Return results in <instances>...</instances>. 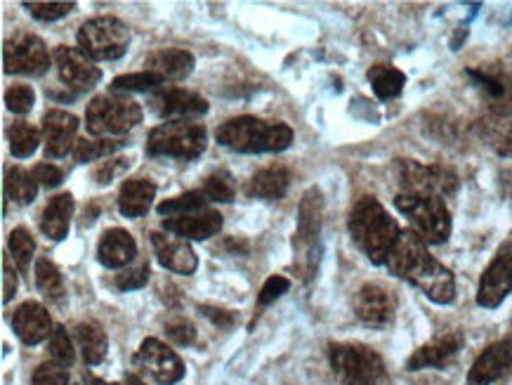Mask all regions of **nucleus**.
Instances as JSON below:
<instances>
[{
	"mask_svg": "<svg viewBox=\"0 0 512 385\" xmlns=\"http://www.w3.org/2000/svg\"><path fill=\"white\" fill-rule=\"evenodd\" d=\"M387 270L416 286L437 305H451L456 298V279L451 270L428 253V244L413 230L399 234L387 256Z\"/></svg>",
	"mask_w": 512,
	"mask_h": 385,
	"instance_id": "obj_1",
	"label": "nucleus"
},
{
	"mask_svg": "<svg viewBox=\"0 0 512 385\" xmlns=\"http://www.w3.org/2000/svg\"><path fill=\"white\" fill-rule=\"evenodd\" d=\"M350 234L357 249L371 260L373 265L387 263L392 246L399 239V225L378 199L364 197L354 204L350 213Z\"/></svg>",
	"mask_w": 512,
	"mask_h": 385,
	"instance_id": "obj_2",
	"label": "nucleus"
},
{
	"mask_svg": "<svg viewBox=\"0 0 512 385\" xmlns=\"http://www.w3.org/2000/svg\"><path fill=\"white\" fill-rule=\"evenodd\" d=\"M218 142L222 147L241 154H274L291 147L293 130L286 123H267L255 116L229 119L218 128Z\"/></svg>",
	"mask_w": 512,
	"mask_h": 385,
	"instance_id": "obj_3",
	"label": "nucleus"
},
{
	"mask_svg": "<svg viewBox=\"0 0 512 385\" xmlns=\"http://www.w3.org/2000/svg\"><path fill=\"white\" fill-rule=\"evenodd\" d=\"M142 121V107L130 95L111 93L97 95L85 109V126L95 137L126 135Z\"/></svg>",
	"mask_w": 512,
	"mask_h": 385,
	"instance_id": "obj_4",
	"label": "nucleus"
},
{
	"mask_svg": "<svg viewBox=\"0 0 512 385\" xmlns=\"http://www.w3.org/2000/svg\"><path fill=\"white\" fill-rule=\"evenodd\" d=\"M208 135L201 123L180 119L156 126L147 137L149 156H170V159L194 161L206 152Z\"/></svg>",
	"mask_w": 512,
	"mask_h": 385,
	"instance_id": "obj_5",
	"label": "nucleus"
},
{
	"mask_svg": "<svg viewBox=\"0 0 512 385\" xmlns=\"http://www.w3.org/2000/svg\"><path fill=\"white\" fill-rule=\"evenodd\" d=\"M328 362L343 385H378L385 378L383 357L359 343H333Z\"/></svg>",
	"mask_w": 512,
	"mask_h": 385,
	"instance_id": "obj_6",
	"label": "nucleus"
},
{
	"mask_svg": "<svg viewBox=\"0 0 512 385\" xmlns=\"http://www.w3.org/2000/svg\"><path fill=\"white\" fill-rule=\"evenodd\" d=\"M397 211L409 218L413 232L425 244H444L451 234V213L444 199L439 197H416V194L399 192L395 199Z\"/></svg>",
	"mask_w": 512,
	"mask_h": 385,
	"instance_id": "obj_7",
	"label": "nucleus"
},
{
	"mask_svg": "<svg viewBox=\"0 0 512 385\" xmlns=\"http://www.w3.org/2000/svg\"><path fill=\"white\" fill-rule=\"evenodd\" d=\"M397 182L404 194L416 197H451L458 189V175L439 163H418L413 159H399L395 163Z\"/></svg>",
	"mask_w": 512,
	"mask_h": 385,
	"instance_id": "obj_8",
	"label": "nucleus"
},
{
	"mask_svg": "<svg viewBox=\"0 0 512 385\" xmlns=\"http://www.w3.org/2000/svg\"><path fill=\"white\" fill-rule=\"evenodd\" d=\"M78 48L90 60L111 62L126 55L130 45V29L116 17H95L88 19L78 29Z\"/></svg>",
	"mask_w": 512,
	"mask_h": 385,
	"instance_id": "obj_9",
	"label": "nucleus"
},
{
	"mask_svg": "<svg viewBox=\"0 0 512 385\" xmlns=\"http://www.w3.org/2000/svg\"><path fill=\"white\" fill-rule=\"evenodd\" d=\"M321 223H324V197L317 187H310L300 199L298 230L293 234L295 258L300 263H307V274H312L314 253H319Z\"/></svg>",
	"mask_w": 512,
	"mask_h": 385,
	"instance_id": "obj_10",
	"label": "nucleus"
},
{
	"mask_svg": "<svg viewBox=\"0 0 512 385\" xmlns=\"http://www.w3.org/2000/svg\"><path fill=\"white\" fill-rule=\"evenodd\" d=\"M3 64L8 74L43 76L50 67V55L41 38L19 31L5 41Z\"/></svg>",
	"mask_w": 512,
	"mask_h": 385,
	"instance_id": "obj_11",
	"label": "nucleus"
},
{
	"mask_svg": "<svg viewBox=\"0 0 512 385\" xmlns=\"http://www.w3.org/2000/svg\"><path fill=\"white\" fill-rule=\"evenodd\" d=\"M512 293V244H503L496 251L491 265L479 279L477 303L482 308L494 310Z\"/></svg>",
	"mask_w": 512,
	"mask_h": 385,
	"instance_id": "obj_12",
	"label": "nucleus"
},
{
	"mask_svg": "<svg viewBox=\"0 0 512 385\" xmlns=\"http://www.w3.org/2000/svg\"><path fill=\"white\" fill-rule=\"evenodd\" d=\"M135 364L147 371L159 385H175L185 378V362L177 357L175 350L163 345L156 338H147L135 355Z\"/></svg>",
	"mask_w": 512,
	"mask_h": 385,
	"instance_id": "obj_13",
	"label": "nucleus"
},
{
	"mask_svg": "<svg viewBox=\"0 0 512 385\" xmlns=\"http://www.w3.org/2000/svg\"><path fill=\"white\" fill-rule=\"evenodd\" d=\"M52 60H55L57 74L62 78V83L76 93L81 90H90L97 86L102 78V71L95 67V60H90L81 48H69V45H57L52 52Z\"/></svg>",
	"mask_w": 512,
	"mask_h": 385,
	"instance_id": "obj_14",
	"label": "nucleus"
},
{
	"mask_svg": "<svg viewBox=\"0 0 512 385\" xmlns=\"http://www.w3.org/2000/svg\"><path fill=\"white\" fill-rule=\"evenodd\" d=\"M397 312V300L390 291L383 289L380 284H364L354 296V315L359 317V322L366 326H383L392 324Z\"/></svg>",
	"mask_w": 512,
	"mask_h": 385,
	"instance_id": "obj_15",
	"label": "nucleus"
},
{
	"mask_svg": "<svg viewBox=\"0 0 512 385\" xmlns=\"http://www.w3.org/2000/svg\"><path fill=\"white\" fill-rule=\"evenodd\" d=\"M149 107L154 109V114L173 121L192 119L208 112V102L199 93L185 88H159L149 97Z\"/></svg>",
	"mask_w": 512,
	"mask_h": 385,
	"instance_id": "obj_16",
	"label": "nucleus"
},
{
	"mask_svg": "<svg viewBox=\"0 0 512 385\" xmlns=\"http://www.w3.org/2000/svg\"><path fill=\"white\" fill-rule=\"evenodd\" d=\"M43 142L48 159H62L74 147L78 133V119L74 114L62 112V109H50L43 116Z\"/></svg>",
	"mask_w": 512,
	"mask_h": 385,
	"instance_id": "obj_17",
	"label": "nucleus"
},
{
	"mask_svg": "<svg viewBox=\"0 0 512 385\" xmlns=\"http://www.w3.org/2000/svg\"><path fill=\"white\" fill-rule=\"evenodd\" d=\"M465 338L461 331H446V334L437 336L435 341L425 343L423 348H418L406 362V369L409 371H420V369H442L449 364L454 357L461 352Z\"/></svg>",
	"mask_w": 512,
	"mask_h": 385,
	"instance_id": "obj_18",
	"label": "nucleus"
},
{
	"mask_svg": "<svg viewBox=\"0 0 512 385\" xmlns=\"http://www.w3.org/2000/svg\"><path fill=\"white\" fill-rule=\"evenodd\" d=\"M512 367V336L489 345L477 357L468 374V385H491Z\"/></svg>",
	"mask_w": 512,
	"mask_h": 385,
	"instance_id": "obj_19",
	"label": "nucleus"
},
{
	"mask_svg": "<svg viewBox=\"0 0 512 385\" xmlns=\"http://www.w3.org/2000/svg\"><path fill=\"white\" fill-rule=\"evenodd\" d=\"M163 230L175 234L182 239H194V241H206L222 230V215L218 211H203L180 215V218H166L163 220Z\"/></svg>",
	"mask_w": 512,
	"mask_h": 385,
	"instance_id": "obj_20",
	"label": "nucleus"
},
{
	"mask_svg": "<svg viewBox=\"0 0 512 385\" xmlns=\"http://www.w3.org/2000/svg\"><path fill=\"white\" fill-rule=\"evenodd\" d=\"M12 329H15V334L22 338L26 345H38L48 336H52L55 326H52L50 312L45 310L41 303L29 300V303L19 305L15 315H12Z\"/></svg>",
	"mask_w": 512,
	"mask_h": 385,
	"instance_id": "obj_21",
	"label": "nucleus"
},
{
	"mask_svg": "<svg viewBox=\"0 0 512 385\" xmlns=\"http://www.w3.org/2000/svg\"><path fill=\"white\" fill-rule=\"evenodd\" d=\"M152 244L159 263L170 272L194 274L196 267H199V258H196L194 249L185 239H173L161 232H152Z\"/></svg>",
	"mask_w": 512,
	"mask_h": 385,
	"instance_id": "obj_22",
	"label": "nucleus"
},
{
	"mask_svg": "<svg viewBox=\"0 0 512 385\" xmlns=\"http://www.w3.org/2000/svg\"><path fill=\"white\" fill-rule=\"evenodd\" d=\"M137 256L135 239L130 237V232L121 230V227H114V230H107L102 234L100 246H97V258L104 267L109 270H121V267H128Z\"/></svg>",
	"mask_w": 512,
	"mask_h": 385,
	"instance_id": "obj_23",
	"label": "nucleus"
},
{
	"mask_svg": "<svg viewBox=\"0 0 512 385\" xmlns=\"http://www.w3.org/2000/svg\"><path fill=\"white\" fill-rule=\"evenodd\" d=\"M144 71H152V74H159L163 78H173V81H180V78H187L194 69V55L187 50L180 48H168V50H156L144 60Z\"/></svg>",
	"mask_w": 512,
	"mask_h": 385,
	"instance_id": "obj_24",
	"label": "nucleus"
},
{
	"mask_svg": "<svg viewBox=\"0 0 512 385\" xmlns=\"http://www.w3.org/2000/svg\"><path fill=\"white\" fill-rule=\"evenodd\" d=\"M156 197V185L147 178L137 180H126L121 185V192H118V211L126 218H140L152 208Z\"/></svg>",
	"mask_w": 512,
	"mask_h": 385,
	"instance_id": "obj_25",
	"label": "nucleus"
},
{
	"mask_svg": "<svg viewBox=\"0 0 512 385\" xmlns=\"http://www.w3.org/2000/svg\"><path fill=\"white\" fill-rule=\"evenodd\" d=\"M71 215H74V197L57 194L48 201L41 215V232L52 241H62L69 234Z\"/></svg>",
	"mask_w": 512,
	"mask_h": 385,
	"instance_id": "obj_26",
	"label": "nucleus"
},
{
	"mask_svg": "<svg viewBox=\"0 0 512 385\" xmlns=\"http://www.w3.org/2000/svg\"><path fill=\"white\" fill-rule=\"evenodd\" d=\"M288 185H291V173L286 168H265V171H258L248 182V194L258 199L277 201L288 192Z\"/></svg>",
	"mask_w": 512,
	"mask_h": 385,
	"instance_id": "obj_27",
	"label": "nucleus"
},
{
	"mask_svg": "<svg viewBox=\"0 0 512 385\" xmlns=\"http://www.w3.org/2000/svg\"><path fill=\"white\" fill-rule=\"evenodd\" d=\"M74 334H76L78 348H81V352H83V360L88 364H102L104 357H107L109 343H107V336H104V331L100 329V326L90 324V322H81V324H76Z\"/></svg>",
	"mask_w": 512,
	"mask_h": 385,
	"instance_id": "obj_28",
	"label": "nucleus"
},
{
	"mask_svg": "<svg viewBox=\"0 0 512 385\" xmlns=\"http://www.w3.org/2000/svg\"><path fill=\"white\" fill-rule=\"evenodd\" d=\"M369 81L378 100H395V97L402 95L406 86V76L399 69L390 67V64H376V67H371Z\"/></svg>",
	"mask_w": 512,
	"mask_h": 385,
	"instance_id": "obj_29",
	"label": "nucleus"
},
{
	"mask_svg": "<svg viewBox=\"0 0 512 385\" xmlns=\"http://www.w3.org/2000/svg\"><path fill=\"white\" fill-rule=\"evenodd\" d=\"M491 147L501 156L512 159V109H496L484 123Z\"/></svg>",
	"mask_w": 512,
	"mask_h": 385,
	"instance_id": "obj_30",
	"label": "nucleus"
},
{
	"mask_svg": "<svg viewBox=\"0 0 512 385\" xmlns=\"http://www.w3.org/2000/svg\"><path fill=\"white\" fill-rule=\"evenodd\" d=\"M38 194V182L24 168H10L5 175V197L17 201V204H31Z\"/></svg>",
	"mask_w": 512,
	"mask_h": 385,
	"instance_id": "obj_31",
	"label": "nucleus"
},
{
	"mask_svg": "<svg viewBox=\"0 0 512 385\" xmlns=\"http://www.w3.org/2000/svg\"><path fill=\"white\" fill-rule=\"evenodd\" d=\"M8 140H10V152L17 159H26L38 149V142H41V135L38 130L26 121H17L8 128Z\"/></svg>",
	"mask_w": 512,
	"mask_h": 385,
	"instance_id": "obj_32",
	"label": "nucleus"
},
{
	"mask_svg": "<svg viewBox=\"0 0 512 385\" xmlns=\"http://www.w3.org/2000/svg\"><path fill=\"white\" fill-rule=\"evenodd\" d=\"M206 201L208 199H206V194H203V189H196V192H185V194H180V197L166 199L163 204H159V215H163V218H180V215L203 211Z\"/></svg>",
	"mask_w": 512,
	"mask_h": 385,
	"instance_id": "obj_33",
	"label": "nucleus"
},
{
	"mask_svg": "<svg viewBox=\"0 0 512 385\" xmlns=\"http://www.w3.org/2000/svg\"><path fill=\"white\" fill-rule=\"evenodd\" d=\"M163 81L166 78L159 74H152V71H137V74H126V76H116L111 81V90L114 93H147V90H159L163 88Z\"/></svg>",
	"mask_w": 512,
	"mask_h": 385,
	"instance_id": "obj_34",
	"label": "nucleus"
},
{
	"mask_svg": "<svg viewBox=\"0 0 512 385\" xmlns=\"http://www.w3.org/2000/svg\"><path fill=\"white\" fill-rule=\"evenodd\" d=\"M36 286L45 298L62 300L64 298V279L59 274L57 265L50 260H38L36 263Z\"/></svg>",
	"mask_w": 512,
	"mask_h": 385,
	"instance_id": "obj_35",
	"label": "nucleus"
},
{
	"mask_svg": "<svg viewBox=\"0 0 512 385\" xmlns=\"http://www.w3.org/2000/svg\"><path fill=\"white\" fill-rule=\"evenodd\" d=\"M10 253H12V260H15L19 272H29V265H31V256H34L36 251V244L34 239H31V234L24 230V227H17V230L10 232Z\"/></svg>",
	"mask_w": 512,
	"mask_h": 385,
	"instance_id": "obj_36",
	"label": "nucleus"
},
{
	"mask_svg": "<svg viewBox=\"0 0 512 385\" xmlns=\"http://www.w3.org/2000/svg\"><path fill=\"white\" fill-rule=\"evenodd\" d=\"M203 194H206L208 201H220V204H229L236 194L234 178L227 171H218L208 175L206 182H203Z\"/></svg>",
	"mask_w": 512,
	"mask_h": 385,
	"instance_id": "obj_37",
	"label": "nucleus"
},
{
	"mask_svg": "<svg viewBox=\"0 0 512 385\" xmlns=\"http://www.w3.org/2000/svg\"><path fill=\"white\" fill-rule=\"evenodd\" d=\"M123 142L118 140H81L76 145V161L78 163H90V161H97V159H107L109 154H114L116 149H121Z\"/></svg>",
	"mask_w": 512,
	"mask_h": 385,
	"instance_id": "obj_38",
	"label": "nucleus"
},
{
	"mask_svg": "<svg viewBox=\"0 0 512 385\" xmlns=\"http://www.w3.org/2000/svg\"><path fill=\"white\" fill-rule=\"evenodd\" d=\"M48 352L52 362L62 364V367H71L74 364V345H71V338L64 326H55V331L50 336Z\"/></svg>",
	"mask_w": 512,
	"mask_h": 385,
	"instance_id": "obj_39",
	"label": "nucleus"
},
{
	"mask_svg": "<svg viewBox=\"0 0 512 385\" xmlns=\"http://www.w3.org/2000/svg\"><path fill=\"white\" fill-rule=\"evenodd\" d=\"M147 282H149V265H147V260H140V263L123 267V270L118 272L116 279H114V284H116L118 291L142 289V286L147 284Z\"/></svg>",
	"mask_w": 512,
	"mask_h": 385,
	"instance_id": "obj_40",
	"label": "nucleus"
},
{
	"mask_svg": "<svg viewBox=\"0 0 512 385\" xmlns=\"http://www.w3.org/2000/svg\"><path fill=\"white\" fill-rule=\"evenodd\" d=\"M29 15L38 22H57V19L71 15L76 10V3H22Z\"/></svg>",
	"mask_w": 512,
	"mask_h": 385,
	"instance_id": "obj_41",
	"label": "nucleus"
},
{
	"mask_svg": "<svg viewBox=\"0 0 512 385\" xmlns=\"http://www.w3.org/2000/svg\"><path fill=\"white\" fill-rule=\"evenodd\" d=\"M34 102H36V93L31 86H24V83H17V86H12L8 93H5V107L10 109L12 114H29L31 109H34Z\"/></svg>",
	"mask_w": 512,
	"mask_h": 385,
	"instance_id": "obj_42",
	"label": "nucleus"
},
{
	"mask_svg": "<svg viewBox=\"0 0 512 385\" xmlns=\"http://www.w3.org/2000/svg\"><path fill=\"white\" fill-rule=\"evenodd\" d=\"M34 385H69V371L57 362H45L36 369Z\"/></svg>",
	"mask_w": 512,
	"mask_h": 385,
	"instance_id": "obj_43",
	"label": "nucleus"
},
{
	"mask_svg": "<svg viewBox=\"0 0 512 385\" xmlns=\"http://www.w3.org/2000/svg\"><path fill=\"white\" fill-rule=\"evenodd\" d=\"M288 289H291V282H288L286 277H277V274H274V277H269L267 282L262 284L260 296H258V305H260V308H265V305L274 303V300L284 296Z\"/></svg>",
	"mask_w": 512,
	"mask_h": 385,
	"instance_id": "obj_44",
	"label": "nucleus"
},
{
	"mask_svg": "<svg viewBox=\"0 0 512 385\" xmlns=\"http://www.w3.org/2000/svg\"><path fill=\"white\" fill-rule=\"evenodd\" d=\"M166 334L170 341L177 345H192L196 341V329L182 317L170 319V322L166 324Z\"/></svg>",
	"mask_w": 512,
	"mask_h": 385,
	"instance_id": "obj_45",
	"label": "nucleus"
},
{
	"mask_svg": "<svg viewBox=\"0 0 512 385\" xmlns=\"http://www.w3.org/2000/svg\"><path fill=\"white\" fill-rule=\"evenodd\" d=\"M130 161L128 159H111V161H102L100 166L95 168L93 178L97 185H109V182H114L116 175H121L123 171H128Z\"/></svg>",
	"mask_w": 512,
	"mask_h": 385,
	"instance_id": "obj_46",
	"label": "nucleus"
},
{
	"mask_svg": "<svg viewBox=\"0 0 512 385\" xmlns=\"http://www.w3.org/2000/svg\"><path fill=\"white\" fill-rule=\"evenodd\" d=\"M34 178L38 185H45V187H59L64 180V173L59 171L57 166H52V163H38L36 171H34Z\"/></svg>",
	"mask_w": 512,
	"mask_h": 385,
	"instance_id": "obj_47",
	"label": "nucleus"
},
{
	"mask_svg": "<svg viewBox=\"0 0 512 385\" xmlns=\"http://www.w3.org/2000/svg\"><path fill=\"white\" fill-rule=\"evenodd\" d=\"M201 312H203V317L210 319V322H213L215 326H220V329H232V326H234L232 312L210 308V305H201Z\"/></svg>",
	"mask_w": 512,
	"mask_h": 385,
	"instance_id": "obj_48",
	"label": "nucleus"
},
{
	"mask_svg": "<svg viewBox=\"0 0 512 385\" xmlns=\"http://www.w3.org/2000/svg\"><path fill=\"white\" fill-rule=\"evenodd\" d=\"M15 291H17V277H15V272H10V263H8V258H5V270H3V303H10V300L15 298Z\"/></svg>",
	"mask_w": 512,
	"mask_h": 385,
	"instance_id": "obj_49",
	"label": "nucleus"
},
{
	"mask_svg": "<svg viewBox=\"0 0 512 385\" xmlns=\"http://www.w3.org/2000/svg\"><path fill=\"white\" fill-rule=\"evenodd\" d=\"M83 383L85 385H118V383H111V381H102V378H97L93 374H83Z\"/></svg>",
	"mask_w": 512,
	"mask_h": 385,
	"instance_id": "obj_50",
	"label": "nucleus"
},
{
	"mask_svg": "<svg viewBox=\"0 0 512 385\" xmlns=\"http://www.w3.org/2000/svg\"><path fill=\"white\" fill-rule=\"evenodd\" d=\"M501 182H503V187H505V194H508V197L512 199V173L510 171L503 173L501 175Z\"/></svg>",
	"mask_w": 512,
	"mask_h": 385,
	"instance_id": "obj_51",
	"label": "nucleus"
},
{
	"mask_svg": "<svg viewBox=\"0 0 512 385\" xmlns=\"http://www.w3.org/2000/svg\"><path fill=\"white\" fill-rule=\"evenodd\" d=\"M126 385H144V383H142L140 378H137L135 374H128V376H126Z\"/></svg>",
	"mask_w": 512,
	"mask_h": 385,
	"instance_id": "obj_52",
	"label": "nucleus"
}]
</instances>
